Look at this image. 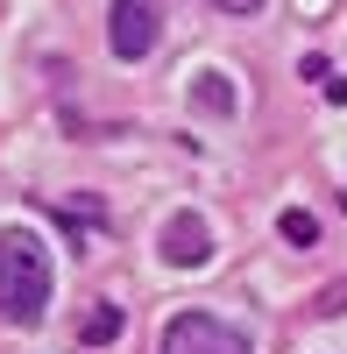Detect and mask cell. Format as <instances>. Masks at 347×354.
<instances>
[{"label":"cell","instance_id":"52a82bcc","mask_svg":"<svg viewBox=\"0 0 347 354\" xmlns=\"http://www.w3.org/2000/svg\"><path fill=\"white\" fill-rule=\"evenodd\" d=\"M312 234H319V220H312V213H283V241H312Z\"/></svg>","mask_w":347,"mask_h":354},{"label":"cell","instance_id":"8992f818","mask_svg":"<svg viewBox=\"0 0 347 354\" xmlns=\"http://www.w3.org/2000/svg\"><path fill=\"white\" fill-rule=\"evenodd\" d=\"M78 340L85 347H106V340H121V305H93L78 319Z\"/></svg>","mask_w":347,"mask_h":354},{"label":"cell","instance_id":"5b68a950","mask_svg":"<svg viewBox=\"0 0 347 354\" xmlns=\"http://www.w3.org/2000/svg\"><path fill=\"white\" fill-rule=\"evenodd\" d=\"M191 100L206 113H234V78H227V71H198L191 78Z\"/></svg>","mask_w":347,"mask_h":354},{"label":"cell","instance_id":"ba28073f","mask_svg":"<svg viewBox=\"0 0 347 354\" xmlns=\"http://www.w3.org/2000/svg\"><path fill=\"white\" fill-rule=\"evenodd\" d=\"M206 8H220V15H255L263 0H206Z\"/></svg>","mask_w":347,"mask_h":354},{"label":"cell","instance_id":"3957f363","mask_svg":"<svg viewBox=\"0 0 347 354\" xmlns=\"http://www.w3.org/2000/svg\"><path fill=\"white\" fill-rule=\"evenodd\" d=\"M156 28H163L156 0H113L106 8V43H113L121 64H142V57L156 50Z\"/></svg>","mask_w":347,"mask_h":354},{"label":"cell","instance_id":"7a4b0ae2","mask_svg":"<svg viewBox=\"0 0 347 354\" xmlns=\"http://www.w3.org/2000/svg\"><path fill=\"white\" fill-rule=\"evenodd\" d=\"M156 354H248V340L227 326V319H213V312H178L163 326Z\"/></svg>","mask_w":347,"mask_h":354},{"label":"cell","instance_id":"6da1fadb","mask_svg":"<svg viewBox=\"0 0 347 354\" xmlns=\"http://www.w3.org/2000/svg\"><path fill=\"white\" fill-rule=\"evenodd\" d=\"M50 305V248L28 227H0V319L36 326Z\"/></svg>","mask_w":347,"mask_h":354},{"label":"cell","instance_id":"277c9868","mask_svg":"<svg viewBox=\"0 0 347 354\" xmlns=\"http://www.w3.org/2000/svg\"><path fill=\"white\" fill-rule=\"evenodd\" d=\"M156 241H163V262H170V270H206V262H213V227L198 220V213H170Z\"/></svg>","mask_w":347,"mask_h":354}]
</instances>
